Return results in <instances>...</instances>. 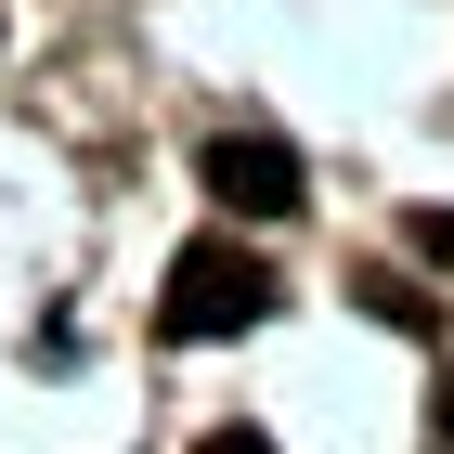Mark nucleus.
I'll list each match as a JSON object with an SVG mask.
<instances>
[{
	"instance_id": "f257e3e1",
	"label": "nucleus",
	"mask_w": 454,
	"mask_h": 454,
	"mask_svg": "<svg viewBox=\"0 0 454 454\" xmlns=\"http://www.w3.org/2000/svg\"><path fill=\"white\" fill-rule=\"evenodd\" d=\"M260 312H273V273H260L234 234H195V247L169 260V299H156L169 338H247Z\"/></svg>"
},
{
	"instance_id": "f03ea898",
	"label": "nucleus",
	"mask_w": 454,
	"mask_h": 454,
	"mask_svg": "<svg viewBox=\"0 0 454 454\" xmlns=\"http://www.w3.org/2000/svg\"><path fill=\"white\" fill-rule=\"evenodd\" d=\"M195 182H208L221 208H247V221H299V156H286L273 130H208V156H195Z\"/></svg>"
},
{
	"instance_id": "7ed1b4c3",
	"label": "nucleus",
	"mask_w": 454,
	"mask_h": 454,
	"mask_svg": "<svg viewBox=\"0 0 454 454\" xmlns=\"http://www.w3.org/2000/svg\"><path fill=\"white\" fill-rule=\"evenodd\" d=\"M403 234H416V260H442V273H454V208H416Z\"/></svg>"
},
{
	"instance_id": "20e7f679",
	"label": "nucleus",
	"mask_w": 454,
	"mask_h": 454,
	"mask_svg": "<svg viewBox=\"0 0 454 454\" xmlns=\"http://www.w3.org/2000/svg\"><path fill=\"white\" fill-rule=\"evenodd\" d=\"M195 454H273V442H260V428H208Z\"/></svg>"
},
{
	"instance_id": "39448f33",
	"label": "nucleus",
	"mask_w": 454,
	"mask_h": 454,
	"mask_svg": "<svg viewBox=\"0 0 454 454\" xmlns=\"http://www.w3.org/2000/svg\"><path fill=\"white\" fill-rule=\"evenodd\" d=\"M428 454H454V377H442V403H428Z\"/></svg>"
}]
</instances>
